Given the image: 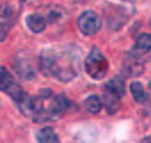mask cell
Instances as JSON below:
<instances>
[{"instance_id": "cell-1", "label": "cell", "mask_w": 151, "mask_h": 143, "mask_svg": "<svg viewBox=\"0 0 151 143\" xmlns=\"http://www.w3.org/2000/svg\"><path fill=\"white\" fill-rule=\"evenodd\" d=\"M70 106L71 102L65 94H57L52 98L48 108L46 109H44L33 120L37 123H44L50 120L60 119L70 109Z\"/></svg>"}, {"instance_id": "cell-2", "label": "cell", "mask_w": 151, "mask_h": 143, "mask_svg": "<svg viewBox=\"0 0 151 143\" xmlns=\"http://www.w3.org/2000/svg\"><path fill=\"white\" fill-rule=\"evenodd\" d=\"M85 64L87 74L96 80L103 78L109 70V62L101 50L97 47L92 49Z\"/></svg>"}, {"instance_id": "cell-3", "label": "cell", "mask_w": 151, "mask_h": 143, "mask_svg": "<svg viewBox=\"0 0 151 143\" xmlns=\"http://www.w3.org/2000/svg\"><path fill=\"white\" fill-rule=\"evenodd\" d=\"M0 91L7 93L15 102L25 93L12 74L3 66H0Z\"/></svg>"}, {"instance_id": "cell-4", "label": "cell", "mask_w": 151, "mask_h": 143, "mask_svg": "<svg viewBox=\"0 0 151 143\" xmlns=\"http://www.w3.org/2000/svg\"><path fill=\"white\" fill-rule=\"evenodd\" d=\"M78 24L80 31L84 35L92 36L100 30L101 27V21L96 13L93 11H86L79 16Z\"/></svg>"}, {"instance_id": "cell-5", "label": "cell", "mask_w": 151, "mask_h": 143, "mask_svg": "<svg viewBox=\"0 0 151 143\" xmlns=\"http://www.w3.org/2000/svg\"><path fill=\"white\" fill-rule=\"evenodd\" d=\"M39 68L44 75L56 78L59 70L58 56L53 52H43L39 57Z\"/></svg>"}, {"instance_id": "cell-6", "label": "cell", "mask_w": 151, "mask_h": 143, "mask_svg": "<svg viewBox=\"0 0 151 143\" xmlns=\"http://www.w3.org/2000/svg\"><path fill=\"white\" fill-rule=\"evenodd\" d=\"M139 54L134 52H131L128 57L125 58L124 62V68L125 73L131 77H137L143 72L144 65L139 59Z\"/></svg>"}, {"instance_id": "cell-7", "label": "cell", "mask_w": 151, "mask_h": 143, "mask_svg": "<svg viewBox=\"0 0 151 143\" xmlns=\"http://www.w3.org/2000/svg\"><path fill=\"white\" fill-rule=\"evenodd\" d=\"M68 14L66 10L58 5H51L45 10V19L51 24H58L66 20Z\"/></svg>"}, {"instance_id": "cell-8", "label": "cell", "mask_w": 151, "mask_h": 143, "mask_svg": "<svg viewBox=\"0 0 151 143\" xmlns=\"http://www.w3.org/2000/svg\"><path fill=\"white\" fill-rule=\"evenodd\" d=\"M104 93L122 98L125 93L124 81L120 77H115L109 79L104 86Z\"/></svg>"}, {"instance_id": "cell-9", "label": "cell", "mask_w": 151, "mask_h": 143, "mask_svg": "<svg viewBox=\"0 0 151 143\" xmlns=\"http://www.w3.org/2000/svg\"><path fill=\"white\" fill-rule=\"evenodd\" d=\"M14 69L16 73L25 80H32L36 77L34 68L25 59H19L14 64Z\"/></svg>"}, {"instance_id": "cell-10", "label": "cell", "mask_w": 151, "mask_h": 143, "mask_svg": "<svg viewBox=\"0 0 151 143\" xmlns=\"http://www.w3.org/2000/svg\"><path fill=\"white\" fill-rule=\"evenodd\" d=\"M26 23L29 29L34 33H40L44 31L46 27L45 17L37 14H29L26 19Z\"/></svg>"}, {"instance_id": "cell-11", "label": "cell", "mask_w": 151, "mask_h": 143, "mask_svg": "<svg viewBox=\"0 0 151 143\" xmlns=\"http://www.w3.org/2000/svg\"><path fill=\"white\" fill-rule=\"evenodd\" d=\"M38 143H60L59 137L52 127H44L37 133Z\"/></svg>"}, {"instance_id": "cell-12", "label": "cell", "mask_w": 151, "mask_h": 143, "mask_svg": "<svg viewBox=\"0 0 151 143\" xmlns=\"http://www.w3.org/2000/svg\"><path fill=\"white\" fill-rule=\"evenodd\" d=\"M151 50V35L149 34H141L138 37L135 46L134 52L140 55L148 52Z\"/></svg>"}, {"instance_id": "cell-13", "label": "cell", "mask_w": 151, "mask_h": 143, "mask_svg": "<svg viewBox=\"0 0 151 143\" xmlns=\"http://www.w3.org/2000/svg\"><path fill=\"white\" fill-rule=\"evenodd\" d=\"M130 89H131V93H132L134 100L138 103L143 104L147 101H148L149 95L146 92V90L144 89V87L141 85V83H139L138 81L132 82L131 84V86H130Z\"/></svg>"}, {"instance_id": "cell-14", "label": "cell", "mask_w": 151, "mask_h": 143, "mask_svg": "<svg viewBox=\"0 0 151 143\" xmlns=\"http://www.w3.org/2000/svg\"><path fill=\"white\" fill-rule=\"evenodd\" d=\"M120 98L114 96L112 94L104 93H103V104L107 109V112L110 115H113L118 111L120 109Z\"/></svg>"}, {"instance_id": "cell-15", "label": "cell", "mask_w": 151, "mask_h": 143, "mask_svg": "<svg viewBox=\"0 0 151 143\" xmlns=\"http://www.w3.org/2000/svg\"><path fill=\"white\" fill-rule=\"evenodd\" d=\"M85 107L86 110L91 114H97L101 111L102 107V102L99 96L91 95L85 101Z\"/></svg>"}, {"instance_id": "cell-16", "label": "cell", "mask_w": 151, "mask_h": 143, "mask_svg": "<svg viewBox=\"0 0 151 143\" xmlns=\"http://www.w3.org/2000/svg\"><path fill=\"white\" fill-rule=\"evenodd\" d=\"M14 9L11 6L8 4L0 5V19H2V21L9 22V21L14 17Z\"/></svg>"}, {"instance_id": "cell-17", "label": "cell", "mask_w": 151, "mask_h": 143, "mask_svg": "<svg viewBox=\"0 0 151 143\" xmlns=\"http://www.w3.org/2000/svg\"><path fill=\"white\" fill-rule=\"evenodd\" d=\"M10 29V24L8 22H0V41L5 40Z\"/></svg>"}, {"instance_id": "cell-18", "label": "cell", "mask_w": 151, "mask_h": 143, "mask_svg": "<svg viewBox=\"0 0 151 143\" xmlns=\"http://www.w3.org/2000/svg\"><path fill=\"white\" fill-rule=\"evenodd\" d=\"M52 95V91L49 90V89H43L40 91V93H39V96L44 100V99H47L49 98L50 96Z\"/></svg>"}, {"instance_id": "cell-19", "label": "cell", "mask_w": 151, "mask_h": 143, "mask_svg": "<svg viewBox=\"0 0 151 143\" xmlns=\"http://www.w3.org/2000/svg\"><path fill=\"white\" fill-rule=\"evenodd\" d=\"M22 3H25V4H28V5H33V4H36L38 0H21Z\"/></svg>"}, {"instance_id": "cell-20", "label": "cell", "mask_w": 151, "mask_h": 143, "mask_svg": "<svg viewBox=\"0 0 151 143\" xmlns=\"http://www.w3.org/2000/svg\"><path fill=\"white\" fill-rule=\"evenodd\" d=\"M139 143H151V136H147Z\"/></svg>"}, {"instance_id": "cell-21", "label": "cell", "mask_w": 151, "mask_h": 143, "mask_svg": "<svg viewBox=\"0 0 151 143\" xmlns=\"http://www.w3.org/2000/svg\"><path fill=\"white\" fill-rule=\"evenodd\" d=\"M72 1H74V2H83V1H85V0H72Z\"/></svg>"}, {"instance_id": "cell-22", "label": "cell", "mask_w": 151, "mask_h": 143, "mask_svg": "<svg viewBox=\"0 0 151 143\" xmlns=\"http://www.w3.org/2000/svg\"><path fill=\"white\" fill-rule=\"evenodd\" d=\"M148 86H149V89L151 90V82L149 83V85H148Z\"/></svg>"}, {"instance_id": "cell-23", "label": "cell", "mask_w": 151, "mask_h": 143, "mask_svg": "<svg viewBox=\"0 0 151 143\" xmlns=\"http://www.w3.org/2000/svg\"></svg>"}]
</instances>
